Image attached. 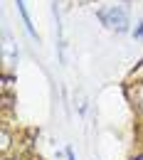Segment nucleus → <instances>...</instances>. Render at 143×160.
Masks as SVG:
<instances>
[{
  "label": "nucleus",
  "mask_w": 143,
  "mask_h": 160,
  "mask_svg": "<svg viewBox=\"0 0 143 160\" xmlns=\"http://www.w3.org/2000/svg\"><path fill=\"white\" fill-rule=\"evenodd\" d=\"M99 18H101L111 30H126V25H128V15H126V10L123 8H111V10H106V12H99Z\"/></svg>",
  "instance_id": "nucleus-1"
},
{
  "label": "nucleus",
  "mask_w": 143,
  "mask_h": 160,
  "mask_svg": "<svg viewBox=\"0 0 143 160\" xmlns=\"http://www.w3.org/2000/svg\"><path fill=\"white\" fill-rule=\"evenodd\" d=\"M18 10L22 12V20H25V27H27V32L35 37V27H32V20H30V15H27V10H25V2H22V0H18Z\"/></svg>",
  "instance_id": "nucleus-2"
},
{
  "label": "nucleus",
  "mask_w": 143,
  "mask_h": 160,
  "mask_svg": "<svg viewBox=\"0 0 143 160\" xmlns=\"http://www.w3.org/2000/svg\"><path fill=\"white\" fill-rule=\"evenodd\" d=\"M67 160H74V153H72V150H67Z\"/></svg>",
  "instance_id": "nucleus-3"
},
{
  "label": "nucleus",
  "mask_w": 143,
  "mask_h": 160,
  "mask_svg": "<svg viewBox=\"0 0 143 160\" xmlns=\"http://www.w3.org/2000/svg\"><path fill=\"white\" fill-rule=\"evenodd\" d=\"M136 35H138V37H141V35H143V22H141V27L136 30Z\"/></svg>",
  "instance_id": "nucleus-4"
}]
</instances>
